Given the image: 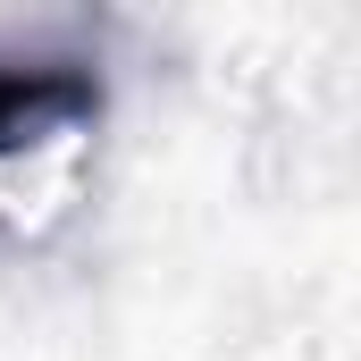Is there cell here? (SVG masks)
Returning a JSON list of instances; mask_svg holds the SVG:
<instances>
[{
  "instance_id": "obj_1",
  "label": "cell",
  "mask_w": 361,
  "mask_h": 361,
  "mask_svg": "<svg viewBox=\"0 0 361 361\" xmlns=\"http://www.w3.org/2000/svg\"><path fill=\"white\" fill-rule=\"evenodd\" d=\"M101 118V76L85 59H0V152H34Z\"/></svg>"
}]
</instances>
